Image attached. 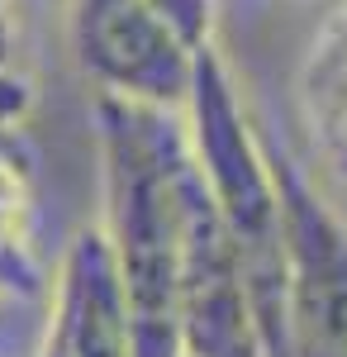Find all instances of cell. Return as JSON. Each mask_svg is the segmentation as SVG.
<instances>
[{
	"instance_id": "cell-1",
	"label": "cell",
	"mask_w": 347,
	"mask_h": 357,
	"mask_svg": "<svg viewBox=\"0 0 347 357\" xmlns=\"http://www.w3.org/2000/svg\"><path fill=\"white\" fill-rule=\"evenodd\" d=\"M100 176H105V234L129 305L134 357L181 353V191H186V134L176 114L95 96Z\"/></svg>"
},
{
	"instance_id": "cell-2",
	"label": "cell",
	"mask_w": 347,
	"mask_h": 357,
	"mask_svg": "<svg viewBox=\"0 0 347 357\" xmlns=\"http://www.w3.org/2000/svg\"><path fill=\"white\" fill-rule=\"evenodd\" d=\"M181 134L214 215L238 243L267 357H281V186L276 158L257 138L238 82L219 48H205L181 105Z\"/></svg>"
},
{
	"instance_id": "cell-3",
	"label": "cell",
	"mask_w": 347,
	"mask_h": 357,
	"mask_svg": "<svg viewBox=\"0 0 347 357\" xmlns=\"http://www.w3.org/2000/svg\"><path fill=\"white\" fill-rule=\"evenodd\" d=\"M214 0H72V57L95 96L181 114Z\"/></svg>"
},
{
	"instance_id": "cell-4",
	"label": "cell",
	"mask_w": 347,
	"mask_h": 357,
	"mask_svg": "<svg viewBox=\"0 0 347 357\" xmlns=\"http://www.w3.org/2000/svg\"><path fill=\"white\" fill-rule=\"evenodd\" d=\"M281 357H347V220L281 153Z\"/></svg>"
},
{
	"instance_id": "cell-5",
	"label": "cell",
	"mask_w": 347,
	"mask_h": 357,
	"mask_svg": "<svg viewBox=\"0 0 347 357\" xmlns=\"http://www.w3.org/2000/svg\"><path fill=\"white\" fill-rule=\"evenodd\" d=\"M181 353L186 357H267V338L257 324L252 281L238 243L214 215L210 195L186 167L181 191Z\"/></svg>"
},
{
	"instance_id": "cell-6",
	"label": "cell",
	"mask_w": 347,
	"mask_h": 357,
	"mask_svg": "<svg viewBox=\"0 0 347 357\" xmlns=\"http://www.w3.org/2000/svg\"><path fill=\"white\" fill-rule=\"evenodd\" d=\"M43 357H134L124 286L100 229H81L57 262Z\"/></svg>"
},
{
	"instance_id": "cell-7",
	"label": "cell",
	"mask_w": 347,
	"mask_h": 357,
	"mask_svg": "<svg viewBox=\"0 0 347 357\" xmlns=\"http://www.w3.org/2000/svg\"><path fill=\"white\" fill-rule=\"evenodd\" d=\"M300 105L323 172L347 191V0L333 10L304 57Z\"/></svg>"
},
{
	"instance_id": "cell-8",
	"label": "cell",
	"mask_w": 347,
	"mask_h": 357,
	"mask_svg": "<svg viewBox=\"0 0 347 357\" xmlns=\"http://www.w3.org/2000/svg\"><path fill=\"white\" fill-rule=\"evenodd\" d=\"M29 105H33V82L24 67L15 0H0V129H20Z\"/></svg>"
},
{
	"instance_id": "cell-9",
	"label": "cell",
	"mask_w": 347,
	"mask_h": 357,
	"mask_svg": "<svg viewBox=\"0 0 347 357\" xmlns=\"http://www.w3.org/2000/svg\"><path fill=\"white\" fill-rule=\"evenodd\" d=\"M20 143H15V129H0V158H15Z\"/></svg>"
}]
</instances>
